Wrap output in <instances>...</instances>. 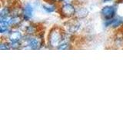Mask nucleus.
Wrapping results in <instances>:
<instances>
[{"mask_svg": "<svg viewBox=\"0 0 123 115\" xmlns=\"http://www.w3.org/2000/svg\"><path fill=\"white\" fill-rule=\"evenodd\" d=\"M22 48L29 50H40L46 45V41L45 40L44 32H41L35 35H29L24 34L22 39Z\"/></svg>", "mask_w": 123, "mask_h": 115, "instance_id": "nucleus-1", "label": "nucleus"}, {"mask_svg": "<svg viewBox=\"0 0 123 115\" xmlns=\"http://www.w3.org/2000/svg\"><path fill=\"white\" fill-rule=\"evenodd\" d=\"M65 29L62 27L53 26L49 29L47 38L46 46L49 49H57L59 45L64 40Z\"/></svg>", "mask_w": 123, "mask_h": 115, "instance_id": "nucleus-2", "label": "nucleus"}, {"mask_svg": "<svg viewBox=\"0 0 123 115\" xmlns=\"http://www.w3.org/2000/svg\"><path fill=\"white\" fill-rule=\"evenodd\" d=\"M77 6L74 3H65L59 4L58 13L60 17L63 19H71L73 18L75 15Z\"/></svg>", "mask_w": 123, "mask_h": 115, "instance_id": "nucleus-3", "label": "nucleus"}, {"mask_svg": "<svg viewBox=\"0 0 123 115\" xmlns=\"http://www.w3.org/2000/svg\"><path fill=\"white\" fill-rule=\"evenodd\" d=\"M117 6L116 4H109L105 5L102 8L100 11V15L103 20H109L115 18L117 15Z\"/></svg>", "mask_w": 123, "mask_h": 115, "instance_id": "nucleus-4", "label": "nucleus"}, {"mask_svg": "<svg viewBox=\"0 0 123 115\" xmlns=\"http://www.w3.org/2000/svg\"><path fill=\"white\" fill-rule=\"evenodd\" d=\"M64 25H65L64 27L65 31H66L67 32L70 34H75L80 30L81 22L80 20H78V19L73 18L69 19L67 22H65Z\"/></svg>", "mask_w": 123, "mask_h": 115, "instance_id": "nucleus-5", "label": "nucleus"}, {"mask_svg": "<svg viewBox=\"0 0 123 115\" xmlns=\"http://www.w3.org/2000/svg\"><path fill=\"white\" fill-rule=\"evenodd\" d=\"M103 25L105 28L118 30L123 27V17L116 15L115 18L109 19V20H104Z\"/></svg>", "mask_w": 123, "mask_h": 115, "instance_id": "nucleus-6", "label": "nucleus"}, {"mask_svg": "<svg viewBox=\"0 0 123 115\" xmlns=\"http://www.w3.org/2000/svg\"><path fill=\"white\" fill-rule=\"evenodd\" d=\"M34 15V7L31 3L27 2L22 6V17L25 22H29L31 21Z\"/></svg>", "mask_w": 123, "mask_h": 115, "instance_id": "nucleus-7", "label": "nucleus"}, {"mask_svg": "<svg viewBox=\"0 0 123 115\" xmlns=\"http://www.w3.org/2000/svg\"><path fill=\"white\" fill-rule=\"evenodd\" d=\"M24 33H22L19 29H12L9 34L6 37V39L9 42H18L22 41Z\"/></svg>", "mask_w": 123, "mask_h": 115, "instance_id": "nucleus-8", "label": "nucleus"}, {"mask_svg": "<svg viewBox=\"0 0 123 115\" xmlns=\"http://www.w3.org/2000/svg\"><path fill=\"white\" fill-rule=\"evenodd\" d=\"M22 28L24 34H29V35H35V34H37L41 32L39 26L32 22L29 23V24L25 25L24 27H22Z\"/></svg>", "mask_w": 123, "mask_h": 115, "instance_id": "nucleus-9", "label": "nucleus"}, {"mask_svg": "<svg viewBox=\"0 0 123 115\" xmlns=\"http://www.w3.org/2000/svg\"><path fill=\"white\" fill-rule=\"evenodd\" d=\"M23 22H25L24 20L22 19V16H12L9 24L11 27L12 29H21L23 25Z\"/></svg>", "mask_w": 123, "mask_h": 115, "instance_id": "nucleus-10", "label": "nucleus"}, {"mask_svg": "<svg viewBox=\"0 0 123 115\" xmlns=\"http://www.w3.org/2000/svg\"><path fill=\"white\" fill-rule=\"evenodd\" d=\"M88 15V11L86 7L83 6H78L76 8V12L74 18L78 19V20H82L85 19Z\"/></svg>", "mask_w": 123, "mask_h": 115, "instance_id": "nucleus-11", "label": "nucleus"}, {"mask_svg": "<svg viewBox=\"0 0 123 115\" xmlns=\"http://www.w3.org/2000/svg\"><path fill=\"white\" fill-rule=\"evenodd\" d=\"M42 9H43L46 13H53L57 12H58V9H59V4H55V3H45L42 4Z\"/></svg>", "mask_w": 123, "mask_h": 115, "instance_id": "nucleus-12", "label": "nucleus"}, {"mask_svg": "<svg viewBox=\"0 0 123 115\" xmlns=\"http://www.w3.org/2000/svg\"><path fill=\"white\" fill-rule=\"evenodd\" d=\"M12 16V6H5L0 11V18H6Z\"/></svg>", "mask_w": 123, "mask_h": 115, "instance_id": "nucleus-13", "label": "nucleus"}, {"mask_svg": "<svg viewBox=\"0 0 123 115\" xmlns=\"http://www.w3.org/2000/svg\"><path fill=\"white\" fill-rule=\"evenodd\" d=\"M114 45L117 48H123V33H118L114 38Z\"/></svg>", "mask_w": 123, "mask_h": 115, "instance_id": "nucleus-14", "label": "nucleus"}, {"mask_svg": "<svg viewBox=\"0 0 123 115\" xmlns=\"http://www.w3.org/2000/svg\"><path fill=\"white\" fill-rule=\"evenodd\" d=\"M72 42L70 41H63L62 43L59 45V46L58 47L57 50H71L73 48V46H72Z\"/></svg>", "mask_w": 123, "mask_h": 115, "instance_id": "nucleus-15", "label": "nucleus"}, {"mask_svg": "<svg viewBox=\"0 0 123 115\" xmlns=\"http://www.w3.org/2000/svg\"><path fill=\"white\" fill-rule=\"evenodd\" d=\"M0 49L1 50H11L10 44L6 38L4 39L3 38H2L1 43H0Z\"/></svg>", "mask_w": 123, "mask_h": 115, "instance_id": "nucleus-16", "label": "nucleus"}, {"mask_svg": "<svg viewBox=\"0 0 123 115\" xmlns=\"http://www.w3.org/2000/svg\"><path fill=\"white\" fill-rule=\"evenodd\" d=\"M118 2V0H102V3L103 4H108V3L115 4Z\"/></svg>", "mask_w": 123, "mask_h": 115, "instance_id": "nucleus-17", "label": "nucleus"}, {"mask_svg": "<svg viewBox=\"0 0 123 115\" xmlns=\"http://www.w3.org/2000/svg\"><path fill=\"white\" fill-rule=\"evenodd\" d=\"M65 3H74L75 4V0H61L59 2V4H65Z\"/></svg>", "mask_w": 123, "mask_h": 115, "instance_id": "nucleus-18", "label": "nucleus"}, {"mask_svg": "<svg viewBox=\"0 0 123 115\" xmlns=\"http://www.w3.org/2000/svg\"><path fill=\"white\" fill-rule=\"evenodd\" d=\"M61 0H44L45 3H55V4H59Z\"/></svg>", "mask_w": 123, "mask_h": 115, "instance_id": "nucleus-19", "label": "nucleus"}]
</instances>
